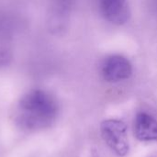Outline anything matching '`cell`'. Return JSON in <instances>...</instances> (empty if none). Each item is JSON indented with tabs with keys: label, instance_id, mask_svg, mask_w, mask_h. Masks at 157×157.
Listing matches in <instances>:
<instances>
[{
	"label": "cell",
	"instance_id": "cell-8",
	"mask_svg": "<svg viewBox=\"0 0 157 157\" xmlns=\"http://www.w3.org/2000/svg\"><path fill=\"white\" fill-rule=\"evenodd\" d=\"M93 157H103L99 153H98V152H93Z\"/></svg>",
	"mask_w": 157,
	"mask_h": 157
},
{
	"label": "cell",
	"instance_id": "cell-6",
	"mask_svg": "<svg viewBox=\"0 0 157 157\" xmlns=\"http://www.w3.org/2000/svg\"><path fill=\"white\" fill-rule=\"evenodd\" d=\"M12 61V52L6 46H0V70L6 67Z\"/></svg>",
	"mask_w": 157,
	"mask_h": 157
},
{
	"label": "cell",
	"instance_id": "cell-5",
	"mask_svg": "<svg viewBox=\"0 0 157 157\" xmlns=\"http://www.w3.org/2000/svg\"><path fill=\"white\" fill-rule=\"evenodd\" d=\"M134 136L140 142L157 141V121L150 114L140 112L134 120Z\"/></svg>",
	"mask_w": 157,
	"mask_h": 157
},
{
	"label": "cell",
	"instance_id": "cell-4",
	"mask_svg": "<svg viewBox=\"0 0 157 157\" xmlns=\"http://www.w3.org/2000/svg\"><path fill=\"white\" fill-rule=\"evenodd\" d=\"M101 15L109 22L121 25L128 21L130 8L127 0H98Z\"/></svg>",
	"mask_w": 157,
	"mask_h": 157
},
{
	"label": "cell",
	"instance_id": "cell-7",
	"mask_svg": "<svg viewBox=\"0 0 157 157\" xmlns=\"http://www.w3.org/2000/svg\"><path fill=\"white\" fill-rule=\"evenodd\" d=\"M52 1H53V8L52 11L63 15L73 2V0H52Z\"/></svg>",
	"mask_w": 157,
	"mask_h": 157
},
{
	"label": "cell",
	"instance_id": "cell-2",
	"mask_svg": "<svg viewBox=\"0 0 157 157\" xmlns=\"http://www.w3.org/2000/svg\"><path fill=\"white\" fill-rule=\"evenodd\" d=\"M127 131V125L120 120H106L100 125V132L104 142L118 156H125L130 151Z\"/></svg>",
	"mask_w": 157,
	"mask_h": 157
},
{
	"label": "cell",
	"instance_id": "cell-3",
	"mask_svg": "<svg viewBox=\"0 0 157 157\" xmlns=\"http://www.w3.org/2000/svg\"><path fill=\"white\" fill-rule=\"evenodd\" d=\"M101 73L106 81L116 83L126 80L132 76V65L123 55L112 54L103 61Z\"/></svg>",
	"mask_w": 157,
	"mask_h": 157
},
{
	"label": "cell",
	"instance_id": "cell-1",
	"mask_svg": "<svg viewBox=\"0 0 157 157\" xmlns=\"http://www.w3.org/2000/svg\"><path fill=\"white\" fill-rule=\"evenodd\" d=\"M19 110L21 122L29 128L38 129L50 125L55 120L58 106L50 94L36 89L21 98Z\"/></svg>",
	"mask_w": 157,
	"mask_h": 157
}]
</instances>
